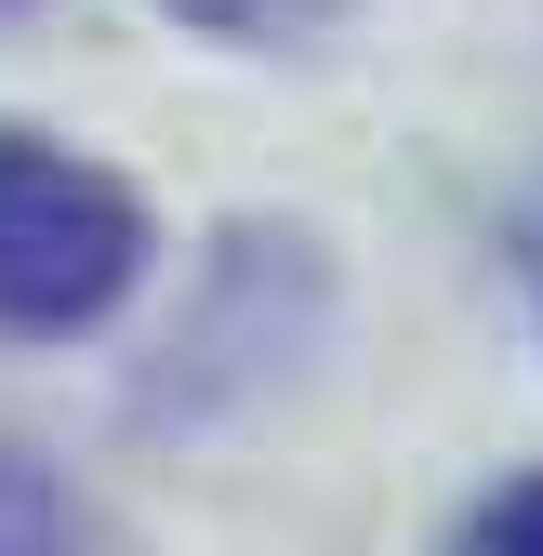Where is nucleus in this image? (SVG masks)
<instances>
[{
  "label": "nucleus",
  "instance_id": "obj_1",
  "mask_svg": "<svg viewBox=\"0 0 543 556\" xmlns=\"http://www.w3.org/2000/svg\"><path fill=\"white\" fill-rule=\"evenodd\" d=\"M132 278H147V213L132 186L40 147V132H0V331H93Z\"/></svg>",
  "mask_w": 543,
  "mask_h": 556
},
{
  "label": "nucleus",
  "instance_id": "obj_2",
  "mask_svg": "<svg viewBox=\"0 0 543 556\" xmlns=\"http://www.w3.org/2000/svg\"><path fill=\"white\" fill-rule=\"evenodd\" d=\"M160 14L226 27V40H305V27H331V14H345V0H160Z\"/></svg>",
  "mask_w": 543,
  "mask_h": 556
},
{
  "label": "nucleus",
  "instance_id": "obj_3",
  "mask_svg": "<svg viewBox=\"0 0 543 556\" xmlns=\"http://www.w3.org/2000/svg\"><path fill=\"white\" fill-rule=\"evenodd\" d=\"M464 543H504V556H543V477H517V491H491L478 517H464Z\"/></svg>",
  "mask_w": 543,
  "mask_h": 556
},
{
  "label": "nucleus",
  "instance_id": "obj_4",
  "mask_svg": "<svg viewBox=\"0 0 543 556\" xmlns=\"http://www.w3.org/2000/svg\"><path fill=\"white\" fill-rule=\"evenodd\" d=\"M0 14H14V0H0Z\"/></svg>",
  "mask_w": 543,
  "mask_h": 556
}]
</instances>
